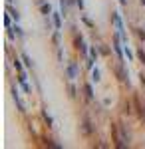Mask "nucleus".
Segmentation results:
<instances>
[{"instance_id": "39448f33", "label": "nucleus", "mask_w": 145, "mask_h": 149, "mask_svg": "<svg viewBox=\"0 0 145 149\" xmlns=\"http://www.w3.org/2000/svg\"><path fill=\"white\" fill-rule=\"evenodd\" d=\"M123 111H125L127 115H131V113H133V109H131V103H129V102H125V103H123Z\"/></svg>"}, {"instance_id": "ddd939ff", "label": "nucleus", "mask_w": 145, "mask_h": 149, "mask_svg": "<svg viewBox=\"0 0 145 149\" xmlns=\"http://www.w3.org/2000/svg\"><path fill=\"white\" fill-rule=\"evenodd\" d=\"M68 90H70V97H76V88H74V86H70Z\"/></svg>"}, {"instance_id": "7ed1b4c3", "label": "nucleus", "mask_w": 145, "mask_h": 149, "mask_svg": "<svg viewBox=\"0 0 145 149\" xmlns=\"http://www.w3.org/2000/svg\"><path fill=\"white\" fill-rule=\"evenodd\" d=\"M76 74H78V66H76V62H72V64L68 66V78H70V80H74V78H76Z\"/></svg>"}, {"instance_id": "9d476101", "label": "nucleus", "mask_w": 145, "mask_h": 149, "mask_svg": "<svg viewBox=\"0 0 145 149\" xmlns=\"http://www.w3.org/2000/svg\"><path fill=\"white\" fill-rule=\"evenodd\" d=\"M91 78H93V81H100V72H98V70H93V74H91Z\"/></svg>"}, {"instance_id": "aec40b11", "label": "nucleus", "mask_w": 145, "mask_h": 149, "mask_svg": "<svg viewBox=\"0 0 145 149\" xmlns=\"http://www.w3.org/2000/svg\"><path fill=\"white\" fill-rule=\"evenodd\" d=\"M139 2H141V4H145V0H139Z\"/></svg>"}, {"instance_id": "4468645a", "label": "nucleus", "mask_w": 145, "mask_h": 149, "mask_svg": "<svg viewBox=\"0 0 145 149\" xmlns=\"http://www.w3.org/2000/svg\"><path fill=\"white\" fill-rule=\"evenodd\" d=\"M22 58H24V62H26V66H32V62H30V58L26 56V54H22Z\"/></svg>"}, {"instance_id": "1a4fd4ad", "label": "nucleus", "mask_w": 145, "mask_h": 149, "mask_svg": "<svg viewBox=\"0 0 145 149\" xmlns=\"http://www.w3.org/2000/svg\"><path fill=\"white\" fill-rule=\"evenodd\" d=\"M82 20H84V24H86V26H89V28H93V22H91V20H89V18H86V16H84V18H82Z\"/></svg>"}, {"instance_id": "2eb2a0df", "label": "nucleus", "mask_w": 145, "mask_h": 149, "mask_svg": "<svg viewBox=\"0 0 145 149\" xmlns=\"http://www.w3.org/2000/svg\"><path fill=\"white\" fill-rule=\"evenodd\" d=\"M100 52H101V54H105V56L109 54V50H107V48H105V46H100Z\"/></svg>"}, {"instance_id": "9b49d317", "label": "nucleus", "mask_w": 145, "mask_h": 149, "mask_svg": "<svg viewBox=\"0 0 145 149\" xmlns=\"http://www.w3.org/2000/svg\"><path fill=\"white\" fill-rule=\"evenodd\" d=\"M54 24H56V28H60V26H62V22H60V16H58V14H54Z\"/></svg>"}, {"instance_id": "6ab92c4d", "label": "nucleus", "mask_w": 145, "mask_h": 149, "mask_svg": "<svg viewBox=\"0 0 145 149\" xmlns=\"http://www.w3.org/2000/svg\"><path fill=\"white\" fill-rule=\"evenodd\" d=\"M119 2H121V4H123V6H125V4H127V0H119Z\"/></svg>"}, {"instance_id": "20e7f679", "label": "nucleus", "mask_w": 145, "mask_h": 149, "mask_svg": "<svg viewBox=\"0 0 145 149\" xmlns=\"http://www.w3.org/2000/svg\"><path fill=\"white\" fill-rule=\"evenodd\" d=\"M84 92H86V97H88V100H91V97H93V92H91V86H89V84H86V86H84Z\"/></svg>"}, {"instance_id": "f03ea898", "label": "nucleus", "mask_w": 145, "mask_h": 149, "mask_svg": "<svg viewBox=\"0 0 145 149\" xmlns=\"http://www.w3.org/2000/svg\"><path fill=\"white\" fill-rule=\"evenodd\" d=\"M119 133H121V141H123V147L129 145V131H127V125H119Z\"/></svg>"}, {"instance_id": "6e6552de", "label": "nucleus", "mask_w": 145, "mask_h": 149, "mask_svg": "<svg viewBox=\"0 0 145 149\" xmlns=\"http://www.w3.org/2000/svg\"><path fill=\"white\" fill-rule=\"evenodd\" d=\"M135 32H137V36H139V38H141V40H145V32H143V28H137V30H135Z\"/></svg>"}, {"instance_id": "a211bd4d", "label": "nucleus", "mask_w": 145, "mask_h": 149, "mask_svg": "<svg viewBox=\"0 0 145 149\" xmlns=\"http://www.w3.org/2000/svg\"><path fill=\"white\" fill-rule=\"evenodd\" d=\"M76 4H78L79 8H84V0H76Z\"/></svg>"}, {"instance_id": "f8f14e48", "label": "nucleus", "mask_w": 145, "mask_h": 149, "mask_svg": "<svg viewBox=\"0 0 145 149\" xmlns=\"http://www.w3.org/2000/svg\"><path fill=\"white\" fill-rule=\"evenodd\" d=\"M8 12H10V14H12V16H14V18H16V20L20 18V14H18V12H16V10H12L10 6H8Z\"/></svg>"}, {"instance_id": "f257e3e1", "label": "nucleus", "mask_w": 145, "mask_h": 149, "mask_svg": "<svg viewBox=\"0 0 145 149\" xmlns=\"http://www.w3.org/2000/svg\"><path fill=\"white\" fill-rule=\"evenodd\" d=\"M93 131H96V125L89 121L88 115H86V117L82 119V135H86V137H88V135H91Z\"/></svg>"}, {"instance_id": "f3484780", "label": "nucleus", "mask_w": 145, "mask_h": 149, "mask_svg": "<svg viewBox=\"0 0 145 149\" xmlns=\"http://www.w3.org/2000/svg\"><path fill=\"white\" fill-rule=\"evenodd\" d=\"M58 42H60V34L56 32V34H54V44H58Z\"/></svg>"}, {"instance_id": "dca6fc26", "label": "nucleus", "mask_w": 145, "mask_h": 149, "mask_svg": "<svg viewBox=\"0 0 145 149\" xmlns=\"http://www.w3.org/2000/svg\"><path fill=\"white\" fill-rule=\"evenodd\" d=\"M14 66H16V70H18V72H22V66H20V62H18V60H14Z\"/></svg>"}, {"instance_id": "423d86ee", "label": "nucleus", "mask_w": 145, "mask_h": 149, "mask_svg": "<svg viewBox=\"0 0 145 149\" xmlns=\"http://www.w3.org/2000/svg\"><path fill=\"white\" fill-rule=\"evenodd\" d=\"M50 12H52L50 4H44V6H42V14H50Z\"/></svg>"}, {"instance_id": "0eeeda50", "label": "nucleus", "mask_w": 145, "mask_h": 149, "mask_svg": "<svg viewBox=\"0 0 145 149\" xmlns=\"http://www.w3.org/2000/svg\"><path fill=\"white\" fill-rule=\"evenodd\" d=\"M137 58L141 60V64H145V52H143V50H139V52H137Z\"/></svg>"}]
</instances>
